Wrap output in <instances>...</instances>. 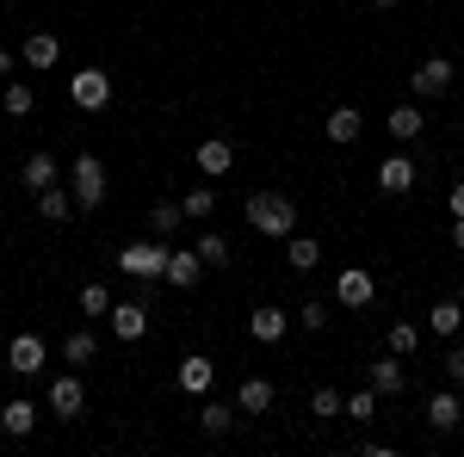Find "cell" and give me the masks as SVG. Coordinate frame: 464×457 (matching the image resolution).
<instances>
[{
    "mask_svg": "<svg viewBox=\"0 0 464 457\" xmlns=\"http://www.w3.org/2000/svg\"><path fill=\"white\" fill-rule=\"evenodd\" d=\"M428 328H433V334H446V340H459V334H464V303H459V297H440V303L428 309Z\"/></svg>",
    "mask_w": 464,
    "mask_h": 457,
    "instance_id": "ffe728a7",
    "label": "cell"
},
{
    "mask_svg": "<svg viewBox=\"0 0 464 457\" xmlns=\"http://www.w3.org/2000/svg\"><path fill=\"white\" fill-rule=\"evenodd\" d=\"M446 205H452V216H464V179L452 186V198H446Z\"/></svg>",
    "mask_w": 464,
    "mask_h": 457,
    "instance_id": "f35d334b",
    "label": "cell"
},
{
    "mask_svg": "<svg viewBox=\"0 0 464 457\" xmlns=\"http://www.w3.org/2000/svg\"><path fill=\"white\" fill-rule=\"evenodd\" d=\"M56 56H63L56 32H32L25 37V69H56Z\"/></svg>",
    "mask_w": 464,
    "mask_h": 457,
    "instance_id": "cb8c5ba5",
    "label": "cell"
},
{
    "mask_svg": "<svg viewBox=\"0 0 464 457\" xmlns=\"http://www.w3.org/2000/svg\"><path fill=\"white\" fill-rule=\"evenodd\" d=\"M285 266H291V272H316V266H322V242L291 229V235H285Z\"/></svg>",
    "mask_w": 464,
    "mask_h": 457,
    "instance_id": "e0dca14e",
    "label": "cell"
},
{
    "mask_svg": "<svg viewBox=\"0 0 464 457\" xmlns=\"http://www.w3.org/2000/svg\"><path fill=\"white\" fill-rule=\"evenodd\" d=\"M205 272H211V266L198 260V247H168V284H174V290H192Z\"/></svg>",
    "mask_w": 464,
    "mask_h": 457,
    "instance_id": "9c48e42d",
    "label": "cell"
},
{
    "mask_svg": "<svg viewBox=\"0 0 464 457\" xmlns=\"http://www.w3.org/2000/svg\"><path fill=\"white\" fill-rule=\"evenodd\" d=\"M56 174H63V161H56L50 148H37V155H25V167H19V179H25L32 192H44V186H56Z\"/></svg>",
    "mask_w": 464,
    "mask_h": 457,
    "instance_id": "d6986e66",
    "label": "cell"
},
{
    "mask_svg": "<svg viewBox=\"0 0 464 457\" xmlns=\"http://www.w3.org/2000/svg\"><path fill=\"white\" fill-rule=\"evenodd\" d=\"M341 408H347V395H341V389H328V384H316V395H310V414H316V421H334Z\"/></svg>",
    "mask_w": 464,
    "mask_h": 457,
    "instance_id": "4dcf8cb0",
    "label": "cell"
},
{
    "mask_svg": "<svg viewBox=\"0 0 464 457\" xmlns=\"http://www.w3.org/2000/svg\"><path fill=\"white\" fill-rule=\"evenodd\" d=\"M372 297H378V279H372L365 266H341V272H334V303H341V309H365Z\"/></svg>",
    "mask_w": 464,
    "mask_h": 457,
    "instance_id": "8992f818",
    "label": "cell"
},
{
    "mask_svg": "<svg viewBox=\"0 0 464 457\" xmlns=\"http://www.w3.org/2000/svg\"><path fill=\"white\" fill-rule=\"evenodd\" d=\"M285 328H291V316L279 309V303H260V309L248 316V334L260 340V347H273V340H285Z\"/></svg>",
    "mask_w": 464,
    "mask_h": 457,
    "instance_id": "8fae6325",
    "label": "cell"
},
{
    "mask_svg": "<svg viewBox=\"0 0 464 457\" xmlns=\"http://www.w3.org/2000/svg\"><path fill=\"white\" fill-rule=\"evenodd\" d=\"M365 384L378 389V395H402V389H409L402 352H384V358H372V365H365Z\"/></svg>",
    "mask_w": 464,
    "mask_h": 457,
    "instance_id": "ba28073f",
    "label": "cell"
},
{
    "mask_svg": "<svg viewBox=\"0 0 464 457\" xmlns=\"http://www.w3.org/2000/svg\"><path fill=\"white\" fill-rule=\"evenodd\" d=\"M421 124H428V118H421V106H415V100L391 111V137L396 142H415V137H421Z\"/></svg>",
    "mask_w": 464,
    "mask_h": 457,
    "instance_id": "484cf974",
    "label": "cell"
},
{
    "mask_svg": "<svg viewBox=\"0 0 464 457\" xmlns=\"http://www.w3.org/2000/svg\"><path fill=\"white\" fill-rule=\"evenodd\" d=\"M118 272H130V279H168V247L155 242V235L118 247Z\"/></svg>",
    "mask_w": 464,
    "mask_h": 457,
    "instance_id": "277c9868",
    "label": "cell"
},
{
    "mask_svg": "<svg viewBox=\"0 0 464 457\" xmlns=\"http://www.w3.org/2000/svg\"><path fill=\"white\" fill-rule=\"evenodd\" d=\"M211 384H217V365L205 352H186V358H179V389H186V395H205Z\"/></svg>",
    "mask_w": 464,
    "mask_h": 457,
    "instance_id": "9a60e30c",
    "label": "cell"
},
{
    "mask_svg": "<svg viewBox=\"0 0 464 457\" xmlns=\"http://www.w3.org/2000/svg\"><path fill=\"white\" fill-rule=\"evenodd\" d=\"M341 414H347V421H372V414H378V389H372V384H365V389H353Z\"/></svg>",
    "mask_w": 464,
    "mask_h": 457,
    "instance_id": "d6a6232c",
    "label": "cell"
},
{
    "mask_svg": "<svg viewBox=\"0 0 464 457\" xmlns=\"http://www.w3.org/2000/svg\"><path fill=\"white\" fill-rule=\"evenodd\" d=\"M32 426H37V408H32V402H25V395L0 408V433H6V439H25Z\"/></svg>",
    "mask_w": 464,
    "mask_h": 457,
    "instance_id": "603a6c76",
    "label": "cell"
},
{
    "mask_svg": "<svg viewBox=\"0 0 464 457\" xmlns=\"http://www.w3.org/2000/svg\"><path fill=\"white\" fill-rule=\"evenodd\" d=\"M81 316H100V321L111 316V290L106 284H81Z\"/></svg>",
    "mask_w": 464,
    "mask_h": 457,
    "instance_id": "1f68e13d",
    "label": "cell"
},
{
    "mask_svg": "<svg viewBox=\"0 0 464 457\" xmlns=\"http://www.w3.org/2000/svg\"><path fill=\"white\" fill-rule=\"evenodd\" d=\"M229 426H236V408H223V402H205V408H198V433H211V439H223Z\"/></svg>",
    "mask_w": 464,
    "mask_h": 457,
    "instance_id": "f546056e",
    "label": "cell"
},
{
    "mask_svg": "<svg viewBox=\"0 0 464 457\" xmlns=\"http://www.w3.org/2000/svg\"><path fill=\"white\" fill-rule=\"evenodd\" d=\"M0 106H6V118H32L37 93L25 87V81H6V87H0Z\"/></svg>",
    "mask_w": 464,
    "mask_h": 457,
    "instance_id": "83f0119b",
    "label": "cell"
},
{
    "mask_svg": "<svg viewBox=\"0 0 464 457\" xmlns=\"http://www.w3.org/2000/svg\"><path fill=\"white\" fill-rule=\"evenodd\" d=\"M359 130H365V111L359 106H334L328 111V142H359Z\"/></svg>",
    "mask_w": 464,
    "mask_h": 457,
    "instance_id": "7402d4cb",
    "label": "cell"
},
{
    "mask_svg": "<svg viewBox=\"0 0 464 457\" xmlns=\"http://www.w3.org/2000/svg\"><path fill=\"white\" fill-rule=\"evenodd\" d=\"M459 421H464L459 389H433V395H428V426H433V433H452Z\"/></svg>",
    "mask_w": 464,
    "mask_h": 457,
    "instance_id": "5bb4252c",
    "label": "cell"
},
{
    "mask_svg": "<svg viewBox=\"0 0 464 457\" xmlns=\"http://www.w3.org/2000/svg\"><path fill=\"white\" fill-rule=\"evenodd\" d=\"M179 205H186V216H211L217 211V192H211V186H198V192H186Z\"/></svg>",
    "mask_w": 464,
    "mask_h": 457,
    "instance_id": "836d02e7",
    "label": "cell"
},
{
    "mask_svg": "<svg viewBox=\"0 0 464 457\" xmlns=\"http://www.w3.org/2000/svg\"><path fill=\"white\" fill-rule=\"evenodd\" d=\"M459 303H464V284H459Z\"/></svg>",
    "mask_w": 464,
    "mask_h": 457,
    "instance_id": "b9f144b4",
    "label": "cell"
},
{
    "mask_svg": "<svg viewBox=\"0 0 464 457\" xmlns=\"http://www.w3.org/2000/svg\"><path fill=\"white\" fill-rule=\"evenodd\" d=\"M69 192L81 211H100L106 205V167H100V155H74L69 161Z\"/></svg>",
    "mask_w": 464,
    "mask_h": 457,
    "instance_id": "7a4b0ae2",
    "label": "cell"
},
{
    "mask_svg": "<svg viewBox=\"0 0 464 457\" xmlns=\"http://www.w3.org/2000/svg\"><path fill=\"white\" fill-rule=\"evenodd\" d=\"M13 69H19V56H13V50H6V43H0V87H6V81H13Z\"/></svg>",
    "mask_w": 464,
    "mask_h": 457,
    "instance_id": "74e56055",
    "label": "cell"
},
{
    "mask_svg": "<svg viewBox=\"0 0 464 457\" xmlns=\"http://www.w3.org/2000/svg\"><path fill=\"white\" fill-rule=\"evenodd\" d=\"M446 377H452V389H464V347L446 352Z\"/></svg>",
    "mask_w": 464,
    "mask_h": 457,
    "instance_id": "8d00e7d4",
    "label": "cell"
},
{
    "mask_svg": "<svg viewBox=\"0 0 464 457\" xmlns=\"http://www.w3.org/2000/svg\"><path fill=\"white\" fill-rule=\"evenodd\" d=\"M452 247L464 253V216H452Z\"/></svg>",
    "mask_w": 464,
    "mask_h": 457,
    "instance_id": "ab89813d",
    "label": "cell"
},
{
    "mask_svg": "<svg viewBox=\"0 0 464 457\" xmlns=\"http://www.w3.org/2000/svg\"><path fill=\"white\" fill-rule=\"evenodd\" d=\"M74 211H81V205H74L69 186H44V192H37V216H44V223H69Z\"/></svg>",
    "mask_w": 464,
    "mask_h": 457,
    "instance_id": "ac0fdd59",
    "label": "cell"
},
{
    "mask_svg": "<svg viewBox=\"0 0 464 457\" xmlns=\"http://www.w3.org/2000/svg\"><path fill=\"white\" fill-rule=\"evenodd\" d=\"M378 186H384V192H415V161H409V155H384V161H378Z\"/></svg>",
    "mask_w": 464,
    "mask_h": 457,
    "instance_id": "2e32d148",
    "label": "cell"
},
{
    "mask_svg": "<svg viewBox=\"0 0 464 457\" xmlns=\"http://www.w3.org/2000/svg\"><path fill=\"white\" fill-rule=\"evenodd\" d=\"M254 235H266V242H285L291 229H297V205H291L285 192H248V205H242Z\"/></svg>",
    "mask_w": 464,
    "mask_h": 457,
    "instance_id": "6da1fadb",
    "label": "cell"
},
{
    "mask_svg": "<svg viewBox=\"0 0 464 457\" xmlns=\"http://www.w3.org/2000/svg\"><path fill=\"white\" fill-rule=\"evenodd\" d=\"M297 328H310V334H322V328H328V309H322L316 297H310V303L297 309Z\"/></svg>",
    "mask_w": 464,
    "mask_h": 457,
    "instance_id": "d590c367",
    "label": "cell"
},
{
    "mask_svg": "<svg viewBox=\"0 0 464 457\" xmlns=\"http://www.w3.org/2000/svg\"><path fill=\"white\" fill-rule=\"evenodd\" d=\"M236 408H242V414H266V408H273V384H266V377H242V384H236Z\"/></svg>",
    "mask_w": 464,
    "mask_h": 457,
    "instance_id": "44dd1931",
    "label": "cell"
},
{
    "mask_svg": "<svg viewBox=\"0 0 464 457\" xmlns=\"http://www.w3.org/2000/svg\"><path fill=\"white\" fill-rule=\"evenodd\" d=\"M69 100L81 111H106L111 106V74L106 69H74L69 74Z\"/></svg>",
    "mask_w": 464,
    "mask_h": 457,
    "instance_id": "5b68a950",
    "label": "cell"
},
{
    "mask_svg": "<svg viewBox=\"0 0 464 457\" xmlns=\"http://www.w3.org/2000/svg\"><path fill=\"white\" fill-rule=\"evenodd\" d=\"M50 408H56L63 421H81V414H87V389H81V377H56V384H50Z\"/></svg>",
    "mask_w": 464,
    "mask_h": 457,
    "instance_id": "7c38bea8",
    "label": "cell"
},
{
    "mask_svg": "<svg viewBox=\"0 0 464 457\" xmlns=\"http://www.w3.org/2000/svg\"><path fill=\"white\" fill-rule=\"evenodd\" d=\"M179 223H186V205H174V198H161V205L149 211V235H155V242H168V235H174Z\"/></svg>",
    "mask_w": 464,
    "mask_h": 457,
    "instance_id": "d4e9b609",
    "label": "cell"
},
{
    "mask_svg": "<svg viewBox=\"0 0 464 457\" xmlns=\"http://www.w3.org/2000/svg\"><path fill=\"white\" fill-rule=\"evenodd\" d=\"M415 347H421V334H415V321H396V328H391V352H402V358H409Z\"/></svg>",
    "mask_w": 464,
    "mask_h": 457,
    "instance_id": "e575fe53",
    "label": "cell"
},
{
    "mask_svg": "<svg viewBox=\"0 0 464 457\" xmlns=\"http://www.w3.org/2000/svg\"><path fill=\"white\" fill-rule=\"evenodd\" d=\"M452 81H459V62L452 56H428V62L409 69V93L415 100H440V93H452Z\"/></svg>",
    "mask_w": 464,
    "mask_h": 457,
    "instance_id": "3957f363",
    "label": "cell"
},
{
    "mask_svg": "<svg viewBox=\"0 0 464 457\" xmlns=\"http://www.w3.org/2000/svg\"><path fill=\"white\" fill-rule=\"evenodd\" d=\"M44 358H50V352H44V334H13L6 365H13L19 377H37V371H44Z\"/></svg>",
    "mask_w": 464,
    "mask_h": 457,
    "instance_id": "30bf717a",
    "label": "cell"
},
{
    "mask_svg": "<svg viewBox=\"0 0 464 457\" xmlns=\"http://www.w3.org/2000/svg\"><path fill=\"white\" fill-rule=\"evenodd\" d=\"M192 247H198V260H205V266H217V272L229 266V235H223V229H205Z\"/></svg>",
    "mask_w": 464,
    "mask_h": 457,
    "instance_id": "4316f807",
    "label": "cell"
},
{
    "mask_svg": "<svg viewBox=\"0 0 464 457\" xmlns=\"http://www.w3.org/2000/svg\"><path fill=\"white\" fill-rule=\"evenodd\" d=\"M192 167H198L205 179H223L229 167H236V142L229 137H205L198 148H192Z\"/></svg>",
    "mask_w": 464,
    "mask_h": 457,
    "instance_id": "52a82bcc",
    "label": "cell"
},
{
    "mask_svg": "<svg viewBox=\"0 0 464 457\" xmlns=\"http://www.w3.org/2000/svg\"><path fill=\"white\" fill-rule=\"evenodd\" d=\"M111 334H118V340H143L149 334V303H111Z\"/></svg>",
    "mask_w": 464,
    "mask_h": 457,
    "instance_id": "4fadbf2b",
    "label": "cell"
},
{
    "mask_svg": "<svg viewBox=\"0 0 464 457\" xmlns=\"http://www.w3.org/2000/svg\"><path fill=\"white\" fill-rule=\"evenodd\" d=\"M372 6H384V13H391V6H396V0H372Z\"/></svg>",
    "mask_w": 464,
    "mask_h": 457,
    "instance_id": "60d3db41",
    "label": "cell"
},
{
    "mask_svg": "<svg viewBox=\"0 0 464 457\" xmlns=\"http://www.w3.org/2000/svg\"><path fill=\"white\" fill-rule=\"evenodd\" d=\"M63 358H69V365H93V358H100V340H93L87 328H74L69 340H63Z\"/></svg>",
    "mask_w": 464,
    "mask_h": 457,
    "instance_id": "f1b7e54d",
    "label": "cell"
}]
</instances>
